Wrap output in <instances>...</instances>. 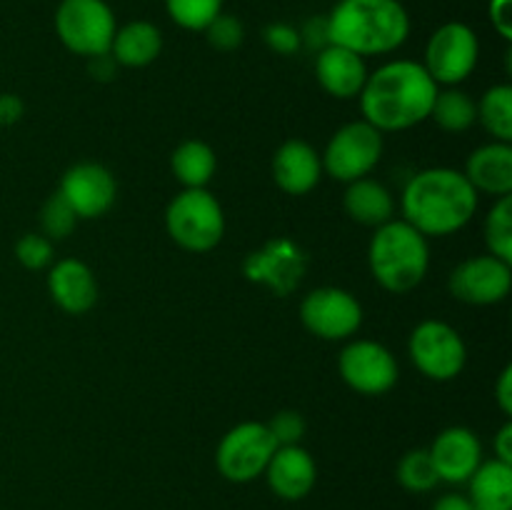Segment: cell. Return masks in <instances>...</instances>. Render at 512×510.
Instances as JSON below:
<instances>
[{"label": "cell", "instance_id": "8fae6325", "mask_svg": "<svg viewBox=\"0 0 512 510\" xmlns=\"http://www.w3.org/2000/svg\"><path fill=\"white\" fill-rule=\"evenodd\" d=\"M305 330L320 340H348L363 325V305L350 290L325 285L310 290L300 303Z\"/></svg>", "mask_w": 512, "mask_h": 510}, {"label": "cell", "instance_id": "ac0fdd59", "mask_svg": "<svg viewBox=\"0 0 512 510\" xmlns=\"http://www.w3.org/2000/svg\"><path fill=\"white\" fill-rule=\"evenodd\" d=\"M315 78L328 95L338 100L358 98L368 80V65L363 55L340 45H325L315 55Z\"/></svg>", "mask_w": 512, "mask_h": 510}, {"label": "cell", "instance_id": "30bf717a", "mask_svg": "<svg viewBox=\"0 0 512 510\" xmlns=\"http://www.w3.org/2000/svg\"><path fill=\"white\" fill-rule=\"evenodd\" d=\"M408 350L415 368L435 383H448L458 378L468 363L463 335L443 320H423L415 325Z\"/></svg>", "mask_w": 512, "mask_h": 510}, {"label": "cell", "instance_id": "d6986e66", "mask_svg": "<svg viewBox=\"0 0 512 510\" xmlns=\"http://www.w3.org/2000/svg\"><path fill=\"white\" fill-rule=\"evenodd\" d=\"M323 178V160L310 143L300 138H290L275 150L273 155V180L283 193L305 195L318 188Z\"/></svg>", "mask_w": 512, "mask_h": 510}, {"label": "cell", "instance_id": "d6a6232c", "mask_svg": "<svg viewBox=\"0 0 512 510\" xmlns=\"http://www.w3.org/2000/svg\"><path fill=\"white\" fill-rule=\"evenodd\" d=\"M203 33L205 38H208V43L213 45L215 50H220V53L238 50L245 40V28L243 23H240V18H235V15H228V13H220L218 18L203 30Z\"/></svg>", "mask_w": 512, "mask_h": 510}, {"label": "cell", "instance_id": "e575fe53", "mask_svg": "<svg viewBox=\"0 0 512 510\" xmlns=\"http://www.w3.org/2000/svg\"><path fill=\"white\" fill-rule=\"evenodd\" d=\"M263 40L270 50H275V53L280 55H293L298 53V50H303L298 28H293V25L288 23H270L268 28L263 30Z\"/></svg>", "mask_w": 512, "mask_h": 510}, {"label": "cell", "instance_id": "f546056e", "mask_svg": "<svg viewBox=\"0 0 512 510\" xmlns=\"http://www.w3.org/2000/svg\"><path fill=\"white\" fill-rule=\"evenodd\" d=\"M165 10L178 28L203 33L223 13V0H165Z\"/></svg>", "mask_w": 512, "mask_h": 510}, {"label": "cell", "instance_id": "7c38bea8", "mask_svg": "<svg viewBox=\"0 0 512 510\" xmlns=\"http://www.w3.org/2000/svg\"><path fill=\"white\" fill-rule=\"evenodd\" d=\"M340 378L360 395H383L398 383V360L378 340H350L338 358Z\"/></svg>", "mask_w": 512, "mask_h": 510}, {"label": "cell", "instance_id": "b9f144b4", "mask_svg": "<svg viewBox=\"0 0 512 510\" xmlns=\"http://www.w3.org/2000/svg\"><path fill=\"white\" fill-rule=\"evenodd\" d=\"M430 510H475V505L465 493H443Z\"/></svg>", "mask_w": 512, "mask_h": 510}, {"label": "cell", "instance_id": "3957f363", "mask_svg": "<svg viewBox=\"0 0 512 510\" xmlns=\"http://www.w3.org/2000/svg\"><path fill=\"white\" fill-rule=\"evenodd\" d=\"M325 23L330 43L363 58L395 53L410 35V15L400 0H338Z\"/></svg>", "mask_w": 512, "mask_h": 510}, {"label": "cell", "instance_id": "cb8c5ba5", "mask_svg": "<svg viewBox=\"0 0 512 510\" xmlns=\"http://www.w3.org/2000/svg\"><path fill=\"white\" fill-rule=\"evenodd\" d=\"M475 510H512V465L498 458L483 460L468 483Z\"/></svg>", "mask_w": 512, "mask_h": 510}, {"label": "cell", "instance_id": "ffe728a7", "mask_svg": "<svg viewBox=\"0 0 512 510\" xmlns=\"http://www.w3.org/2000/svg\"><path fill=\"white\" fill-rule=\"evenodd\" d=\"M48 290L55 305L68 315H83L98 303V280L90 265L78 258L53 263L48 273Z\"/></svg>", "mask_w": 512, "mask_h": 510}, {"label": "cell", "instance_id": "9c48e42d", "mask_svg": "<svg viewBox=\"0 0 512 510\" xmlns=\"http://www.w3.org/2000/svg\"><path fill=\"white\" fill-rule=\"evenodd\" d=\"M383 158V133L365 120H353L343 125L325 145L323 173L340 183L368 178Z\"/></svg>", "mask_w": 512, "mask_h": 510}, {"label": "cell", "instance_id": "f35d334b", "mask_svg": "<svg viewBox=\"0 0 512 510\" xmlns=\"http://www.w3.org/2000/svg\"><path fill=\"white\" fill-rule=\"evenodd\" d=\"M495 403L503 410L505 418L512 415V365H505L503 373L498 375V383H495Z\"/></svg>", "mask_w": 512, "mask_h": 510}, {"label": "cell", "instance_id": "44dd1931", "mask_svg": "<svg viewBox=\"0 0 512 510\" xmlns=\"http://www.w3.org/2000/svg\"><path fill=\"white\" fill-rule=\"evenodd\" d=\"M465 178L478 193L503 198L512 193V145L493 140L480 145L465 160Z\"/></svg>", "mask_w": 512, "mask_h": 510}, {"label": "cell", "instance_id": "603a6c76", "mask_svg": "<svg viewBox=\"0 0 512 510\" xmlns=\"http://www.w3.org/2000/svg\"><path fill=\"white\" fill-rule=\"evenodd\" d=\"M343 208L355 223L380 228L395 215L393 193L383 183L373 178H360L348 183L343 195Z\"/></svg>", "mask_w": 512, "mask_h": 510}, {"label": "cell", "instance_id": "4316f807", "mask_svg": "<svg viewBox=\"0 0 512 510\" xmlns=\"http://www.w3.org/2000/svg\"><path fill=\"white\" fill-rule=\"evenodd\" d=\"M478 120L493 135V140L510 143L512 140V88L493 85L483 93L478 103Z\"/></svg>", "mask_w": 512, "mask_h": 510}, {"label": "cell", "instance_id": "836d02e7", "mask_svg": "<svg viewBox=\"0 0 512 510\" xmlns=\"http://www.w3.org/2000/svg\"><path fill=\"white\" fill-rule=\"evenodd\" d=\"M265 425H268L278 448L280 445H300L305 435V418L295 410H280Z\"/></svg>", "mask_w": 512, "mask_h": 510}, {"label": "cell", "instance_id": "1f68e13d", "mask_svg": "<svg viewBox=\"0 0 512 510\" xmlns=\"http://www.w3.org/2000/svg\"><path fill=\"white\" fill-rule=\"evenodd\" d=\"M53 240L45 238L43 233H25L23 238L15 243V258L23 268L28 270H43L53 263Z\"/></svg>", "mask_w": 512, "mask_h": 510}, {"label": "cell", "instance_id": "7a4b0ae2", "mask_svg": "<svg viewBox=\"0 0 512 510\" xmlns=\"http://www.w3.org/2000/svg\"><path fill=\"white\" fill-rule=\"evenodd\" d=\"M480 193L470 185L463 170L425 168L405 183L400 208L403 220L425 238H445L473 220Z\"/></svg>", "mask_w": 512, "mask_h": 510}, {"label": "cell", "instance_id": "4fadbf2b", "mask_svg": "<svg viewBox=\"0 0 512 510\" xmlns=\"http://www.w3.org/2000/svg\"><path fill=\"white\" fill-rule=\"evenodd\" d=\"M450 295L468 305L503 303L512 288V268L508 260L495 255H473L455 265L448 278Z\"/></svg>", "mask_w": 512, "mask_h": 510}, {"label": "cell", "instance_id": "f1b7e54d", "mask_svg": "<svg viewBox=\"0 0 512 510\" xmlns=\"http://www.w3.org/2000/svg\"><path fill=\"white\" fill-rule=\"evenodd\" d=\"M398 483L403 485L408 493L423 495L430 493L433 488H438V473H435V465L430 460L428 448H415L400 458L398 463Z\"/></svg>", "mask_w": 512, "mask_h": 510}, {"label": "cell", "instance_id": "d4e9b609", "mask_svg": "<svg viewBox=\"0 0 512 510\" xmlns=\"http://www.w3.org/2000/svg\"><path fill=\"white\" fill-rule=\"evenodd\" d=\"M170 168L183 188H208L218 168V158L205 140H183L170 155Z\"/></svg>", "mask_w": 512, "mask_h": 510}, {"label": "cell", "instance_id": "8992f818", "mask_svg": "<svg viewBox=\"0 0 512 510\" xmlns=\"http://www.w3.org/2000/svg\"><path fill=\"white\" fill-rule=\"evenodd\" d=\"M115 30V13L105 0H60L55 10V33L60 43L83 58L110 53Z\"/></svg>", "mask_w": 512, "mask_h": 510}, {"label": "cell", "instance_id": "ab89813d", "mask_svg": "<svg viewBox=\"0 0 512 510\" xmlns=\"http://www.w3.org/2000/svg\"><path fill=\"white\" fill-rule=\"evenodd\" d=\"M90 65V75H93L95 80H113L115 78V70H118V63L113 60V55L110 53H103V55H95V58H88Z\"/></svg>", "mask_w": 512, "mask_h": 510}, {"label": "cell", "instance_id": "2e32d148", "mask_svg": "<svg viewBox=\"0 0 512 510\" xmlns=\"http://www.w3.org/2000/svg\"><path fill=\"white\" fill-rule=\"evenodd\" d=\"M428 453L435 465V473H438V480L448 485L468 483L470 475L485 460L483 443H480L478 433L465 428V425H450V428H445L433 440Z\"/></svg>", "mask_w": 512, "mask_h": 510}, {"label": "cell", "instance_id": "6da1fadb", "mask_svg": "<svg viewBox=\"0 0 512 510\" xmlns=\"http://www.w3.org/2000/svg\"><path fill=\"white\" fill-rule=\"evenodd\" d=\"M438 83L428 75L423 63L390 60L368 73L360 90V113L365 123L380 133H400L430 118Z\"/></svg>", "mask_w": 512, "mask_h": 510}, {"label": "cell", "instance_id": "60d3db41", "mask_svg": "<svg viewBox=\"0 0 512 510\" xmlns=\"http://www.w3.org/2000/svg\"><path fill=\"white\" fill-rule=\"evenodd\" d=\"M493 450H495L493 458H498V460H503V463L512 465V423H510V420L503 425V428L498 430V435H495Z\"/></svg>", "mask_w": 512, "mask_h": 510}, {"label": "cell", "instance_id": "277c9868", "mask_svg": "<svg viewBox=\"0 0 512 510\" xmlns=\"http://www.w3.org/2000/svg\"><path fill=\"white\" fill-rule=\"evenodd\" d=\"M370 273L380 288L388 293L403 295L418 288L430 268V245L420 230L393 218L375 228L368 248Z\"/></svg>", "mask_w": 512, "mask_h": 510}, {"label": "cell", "instance_id": "5b68a950", "mask_svg": "<svg viewBox=\"0 0 512 510\" xmlns=\"http://www.w3.org/2000/svg\"><path fill=\"white\" fill-rule=\"evenodd\" d=\"M165 230L188 253H208L225 235V213L208 188H183L165 208Z\"/></svg>", "mask_w": 512, "mask_h": 510}, {"label": "cell", "instance_id": "d590c367", "mask_svg": "<svg viewBox=\"0 0 512 510\" xmlns=\"http://www.w3.org/2000/svg\"><path fill=\"white\" fill-rule=\"evenodd\" d=\"M298 33H300V45H303V48H313L315 53H318V50H323L325 45H330L328 23H325V15L308 20V23H305L303 28L298 30Z\"/></svg>", "mask_w": 512, "mask_h": 510}, {"label": "cell", "instance_id": "8d00e7d4", "mask_svg": "<svg viewBox=\"0 0 512 510\" xmlns=\"http://www.w3.org/2000/svg\"><path fill=\"white\" fill-rule=\"evenodd\" d=\"M512 0H490V20L493 28L503 35V40H512Z\"/></svg>", "mask_w": 512, "mask_h": 510}, {"label": "cell", "instance_id": "e0dca14e", "mask_svg": "<svg viewBox=\"0 0 512 510\" xmlns=\"http://www.w3.org/2000/svg\"><path fill=\"white\" fill-rule=\"evenodd\" d=\"M263 475L273 495L295 503L313 493L315 483H318V465L303 445H280L275 448Z\"/></svg>", "mask_w": 512, "mask_h": 510}, {"label": "cell", "instance_id": "484cf974", "mask_svg": "<svg viewBox=\"0 0 512 510\" xmlns=\"http://www.w3.org/2000/svg\"><path fill=\"white\" fill-rule=\"evenodd\" d=\"M430 118L445 133H465L478 123V103L460 88L438 90Z\"/></svg>", "mask_w": 512, "mask_h": 510}, {"label": "cell", "instance_id": "52a82bcc", "mask_svg": "<svg viewBox=\"0 0 512 510\" xmlns=\"http://www.w3.org/2000/svg\"><path fill=\"white\" fill-rule=\"evenodd\" d=\"M275 448L278 445H275L268 425L258 423V420H245L220 438L218 450H215V465L228 483H253L265 473Z\"/></svg>", "mask_w": 512, "mask_h": 510}, {"label": "cell", "instance_id": "4dcf8cb0", "mask_svg": "<svg viewBox=\"0 0 512 510\" xmlns=\"http://www.w3.org/2000/svg\"><path fill=\"white\" fill-rule=\"evenodd\" d=\"M78 225V215L73 213L65 198L60 193H53L43 203V210H40V228H43V235L48 240H63L68 238L70 233Z\"/></svg>", "mask_w": 512, "mask_h": 510}, {"label": "cell", "instance_id": "74e56055", "mask_svg": "<svg viewBox=\"0 0 512 510\" xmlns=\"http://www.w3.org/2000/svg\"><path fill=\"white\" fill-rule=\"evenodd\" d=\"M25 113V103L15 93H0V128L15 125Z\"/></svg>", "mask_w": 512, "mask_h": 510}, {"label": "cell", "instance_id": "ba28073f", "mask_svg": "<svg viewBox=\"0 0 512 510\" xmlns=\"http://www.w3.org/2000/svg\"><path fill=\"white\" fill-rule=\"evenodd\" d=\"M478 60V33L468 23L450 20L430 35L428 45H425L423 68L438 85L455 88L473 75V70L478 68Z\"/></svg>", "mask_w": 512, "mask_h": 510}, {"label": "cell", "instance_id": "9a60e30c", "mask_svg": "<svg viewBox=\"0 0 512 510\" xmlns=\"http://www.w3.org/2000/svg\"><path fill=\"white\" fill-rule=\"evenodd\" d=\"M58 193L73 208L78 220H95L113 208L118 183L105 165L83 160L65 170Z\"/></svg>", "mask_w": 512, "mask_h": 510}, {"label": "cell", "instance_id": "7402d4cb", "mask_svg": "<svg viewBox=\"0 0 512 510\" xmlns=\"http://www.w3.org/2000/svg\"><path fill=\"white\" fill-rule=\"evenodd\" d=\"M163 50V33L150 20H130L123 28L115 30L110 55L123 68H145L158 60Z\"/></svg>", "mask_w": 512, "mask_h": 510}, {"label": "cell", "instance_id": "83f0119b", "mask_svg": "<svg viewBox=\"0 0 512 510\" xmlns=\"http://www.w3.org/2000/svg\"><path fill=\"white\" fill-rule=\"evenodd\" d=\"M483 235L490 255L512 263V195L495 198L493 208L485 215Z\"/></svg>", "mask_w": 512, "mask_h": 510}, {"label": "cell", "instance_id": "5bb4252c", "mask_svg": "<svg viewBox=\"0 0 512 510\" xmlns=\"http://www.w3.org/2000/svg\"><path fill=\"white\" fill-rule=\"evenodd\" d=\"M305 270H308V255L290 238L268 240L263 248L250 253L243 263L245 278L265 285L280 298L298 288Z\"/></svg>", "mask_w": 512, "mask_h": 510}]
</instances>
